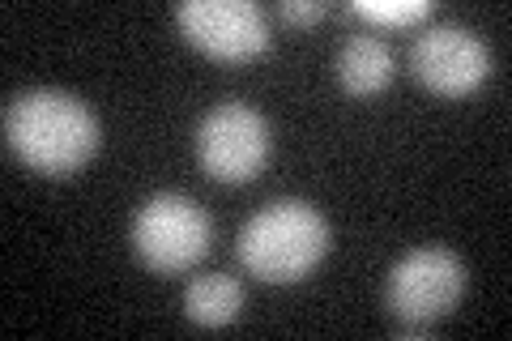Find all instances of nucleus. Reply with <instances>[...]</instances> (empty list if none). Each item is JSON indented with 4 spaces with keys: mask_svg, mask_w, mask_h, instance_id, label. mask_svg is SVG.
<instances>
[{
    "mask_svg": "<svg viewBox=\"0 0 512 341\" xmlns=\"http://www.w3.org/2000/svg\"><path fill=\"white\" fill-rule=\"evenodd\" d=\"M410 64H414V77H419L431 94L461 99V94L483 86V77L491 69V56H487V43L478 39L470 26L436 22L414 39Z\"/></svg>",
    "mask_w": 512,
    "mask_h": 341,
    "instance_id": "0eeeda50",
    "label": "nucleus"
},
{
    "mask_svg": "<svg viewBox=\"0 0 512 341\" xmlns=\"http://www.w3.org/2000/svg\"><path fill=\"white\" fill-rule=\"evenodd\" d=\"M329 222L316 205L299 197L269 201L261 214H252L239 231V265L261 282H299L325 261L329 252Z\"/></svg>",
    "mask_w": 512,
    "mask_h": 341,
    "instance_id": "f03ea898",
    "label": "nucleus"
},
{
    "mask_svg": "<svg viewBox=\"0 0 512 341\" xmlns=\"http://www.w3.org/2000/svg\"><path fill=\"white\" fill-rule=\"evenodd\" d=\"M175 22L214 60H252L269 47V18L256 0H184Z\"/></svg>",
    "mask_w": 512,
    "mask_h": 341,
    "instance_id": "423d86ee",
    "label": "nucleus"
},
{
    "mask_svg": "<svg viewBox=\"0 0 512 341\" xmlns=\"http://www.w3.org/2000/svg\"><path fill=\"white\" fill-rule=\"evenodd\" d=\"M466 295V265L448 248H414L393 265L389 286H384V307L410 333L431 329L440 316L457 307Z\"/></svg>",
    "mask_w": 512,
    "mask_h": 341,
    "instance_id": "20e7f679",
    "label": "nucleus"
},
{
    "mask_svg": "<svg viewBox=\"0 0 512 341\" xmlns=\"http://www.w3.org/2000/svg\"><path fill=\"white\" fill-rule=\"evenodd\" d=\"M350 9L367 22H380V26H414V22L431 18L436 0H355Z\"/></svg>",
    "mask_w": 512,
    "mask_h": 341,
    "instance_id": "9d476101",
    "label": "nucleus"
},
{
    "mask_svg": "<svg viewBox=\"0 0 512 341\" xmlns=\"http://www.w3.org/2000/svg\"><path fill=\"white\" fill-rule=\"evenodd\" d=\"M5 141L30 171L39 175H73L99 150V116L69 90L35 86L5 103Z\"/></svg>",
    "mask_w": 512,
    "mask_h": 341,
    "instance_id": "f257e3e1",
    "label": "nucleus"
},
{
    "mask_svg": "<svg viewBox=\"0 0 512 341\" xmlns=\"http://www.w3.org/2000/svg\"><path fill=\"white\" fill-rule=\"evenodd\" d=\"M338 77L350 94H380L393 81V52L376 35H355L346 39L338 56Z\"/></svg>",
    "mask_w": 512,
    "mask_h": 341,
    "instance_id": "6e6552de",
    "label": "nucleus"
},
{
    "mask_svg": "<svg viewBox=\"0 0 512 341\" xmlns=\"http://www.w3.org/2000/svg\"><path fill=\"white\" fill-rule=\"evenodd\" d=\"M214 222L184 192H154L133 214V248L154 273H184L210 252Z\"/></svg>",
    "mask_w": 512,
    "mask_h": 341,
    "instance_id": "7ed1b4c3",
    "label": "nucleus"
},
{
    "mask_svg": "<svg viewBox=\"0 0 512 341\" xmlns=\"http://www.w3.org/2000/svg\"><path fill=\"white\" fill-rule=\"evenodd\" d=\"M278 13L286 22H316V18H325V13H329V5H325V0H312V5H303V0H282Z\"/></svg>",
    "mask_w": 512,
    "mask_h": 341,
    "instance_id": "9b49d317",
    "label": "nucleus"
},
{
    "mask_svg": "<svg viewBox=\"0 0 512 341\" xmlns=\"http://www.w3.org/2000/svg\"><path fill=\"white\" fill-rule=\"evenodd\" d=\"M244 307V286H239L231 273H201L192 278L184 290V312L192 324H205V329H218V324H231Z\"/></svg>",
    "mask_w": 512,
    "mask_h": 341,
    "instance_id": "1a4fd4ad",
    "label": "nucleus"
},
{
    "mask_svg": "<svg viewBox=\"0 0 512 341\" xmlns=\"http://www.w3.org/2000/svg\"><path fill=\"white\" fill-rule=\"evenodd\" d=\"M269 158V124L248 103H218L197 124V162L210 180L244 184Z\"/></svg>",
    "mask_w": 512,
    "mask_h": 341,
    "instance_id": "39448f33",
    "label": "nucleus"
}]
</instances>
